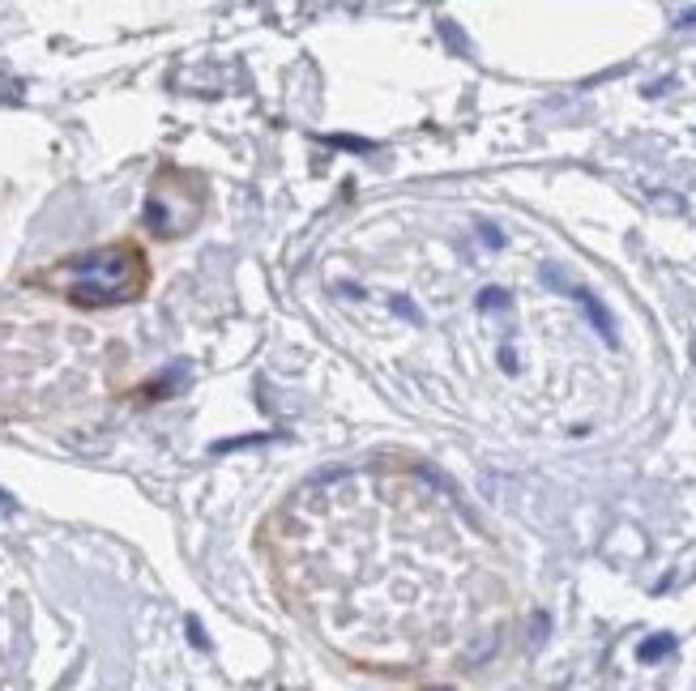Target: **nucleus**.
Segmentation results:
<instances>
[{"label":"nucleus","instance_id":"obj_2","mask_svg":"<svg viewBox=\"0 0 696 691\" xmlns=\"http://www.w3.org/2000/svg\"><path fill=\"white\" fill-rule=\"evenodd\" d=\"M52 278L65 282V295L73 303H86V308H103V303H124L137 299L150 282L146 256L133 244H112L99 248L90 256H73L69 265H60V273Z\"/></svg>","mask_w":696,"mask_h":691},{"label":"nucleus","instance_id":"obj_1","mask_svg":"<svg viewBox=\"0 0 696 691\" xmlns=\"http://www.w3.org/2000/svg\"><path fill=\"white\" fill-rule=\"evenodd\" d=\"M257 551L291 619L359 670L432 674L492 636L487 551L419 470L346 465L299 482L265 517Z\"/></svg>","mask_w":696,"mask_h":691}]
</instances>
